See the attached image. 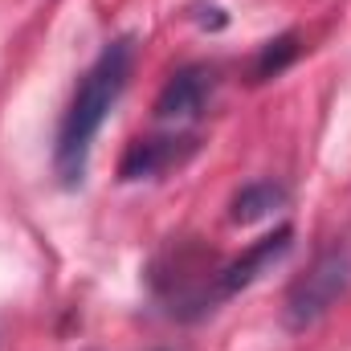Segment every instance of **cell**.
Instances as JSON below:
<instances>
[{
	"mask_svg": "<svg viewBox=\"0 0 351 351\" xmlns=\"http://www.w3.org/2000/svg\"><path fill=\"white\" fill-rule=\"evenodd\" d=\"M135 70V37H114L98 49V58L86 66L82 82L74 90L62 127H58V143H53V172L66 188L82 184L90 164V147L106 123V114L114 110V102L123 98V90L131 82Z\"/></svg>",
	"mask_w": 351,
	"mask_h": 351,
	"instance_id": "obj_1",
	"label": "cell"
},
{
	"mask_svg": "<svg viewBox=\"0 0 351 351\" xmlns=\"http://www.w3.org/2000/svg\"><path fill=\"white\" fill-rule=\"evenodd\" d=\"M348 286H351V250L348 245H331L290 286V294H286V327L290 331L315 327L348 294Z\"/></svg>",
	"mask_w": 351,
	"mask_h": 351,
	"instance_id": "obj_2",
	"label": "cell"
},
{
	"mask_svg": "<svg viewBox=\"0 0 351 351\" xmlns=\"http://www.w3.org/2000/svg\"><path fill=\"white\" fill-rule=\"evenodd\" d=\"M217 90V70L213 66H184L168 78V86L156 98V119L164 123H192L208 110V98Z\"/></svg>",
	"mask_w": 351,
	"mask_h": 351,
	"instance_id": "obj_3",
	"label": "cell"
},
{
	"mask_svg": "<svg viewBox=\"0 0 351 351\" xmlns=\"http://www.w3.org/2000/svg\"><path fill=\"white\" fill-rule=\"evenodd\" d=\"M290 241H294V233H290V225H282V229H274L269 237H262L258 245H250L237 262L221 265V269L213 274V282H217V298H233L237 290L254 286L269 265L282 262V258L290 254Z\"/></svg>",
	"mask_w": 351,
	"mask_h": 351,
	"instance_id": "obj_4",
	"label": "cell"
},
{
	"mask_svg": "<svg viewBox=\"0 0 351 351\" xmlns=\"http://www.w3.org/2000/svg\"><path fill=\"white\" fill-rule=\"evenodd\" d=\"M196 152V139L184 135H160V139H135L131 152L123 156V180H152L164 176L168 168H180Z\"/></svg>",
	"mask_w": 351,
	"mask_h": 351,
	"instance_id": "obj_5",
	"label": "cell"
},
{
	"mask_svg": "<svg viewBox=\"0 0 351 351\" xmlns=\"http://www.w3.org/2000/svg\"><path fill=\"white\" fill-rule=\"evenodd\" d=\"M282 204H286V188H282V184H274V180H254V184H245V188L233 196V221H241V225L262 221V217H269V213L282 208Z\"/></svg>",
	"mask_w": 351,
	"mask_h": 351,
	"instance_id": "obj_6",
	"label": "cell"
},
{
	"mask_svg": "<svg viewBox=\"0 0 351 351\" xmlns=\"http://www.w3.org/2000/svg\"><path fill=\"white\" fill-rule=\"evenodd\" d=\"M298 53V45H294V33H286V37H278V41H269L262 49V58H258V66H254V78L262 82V78H274V74H282L286 66H290V58Z\"/></svg>",
	"mask_w": 351,
	"mask_h": 351,
	"instance_id": "obj_7",
	"label": "cell"
}]
</instances>
